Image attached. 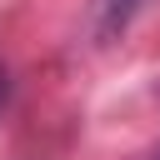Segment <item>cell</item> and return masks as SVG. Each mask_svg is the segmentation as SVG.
Returning a JSON list of instances; mask_svg holds the SVG:
<instances>
[{"label": "cell", "instance_id": "2", "mask_svg": "<svg viewBox=\"0 0 160 160\" xmlns=\"http://www.w3.org/2000/svg\"><path fill=\"white\" fill-rule=\"evenodd\" d=\"M5 95H10V75H5V65H0V105H5Z\"/></svg>", "mask_w": 160, "mask_h": 160}, {"label": "cell", "instance_id": "1", "mask_svg": "<svg viewBox=\"0 0 160 160\" xmlns=\"http://www.w3.org/2000/svg\"><path fill=\"white\" fill-rule=\"evenodd\" d=\"M140 0H95V40H115L135 20Z\"/></svg>", "mask_w": 160, "mask_h": 160}]
</instances>
